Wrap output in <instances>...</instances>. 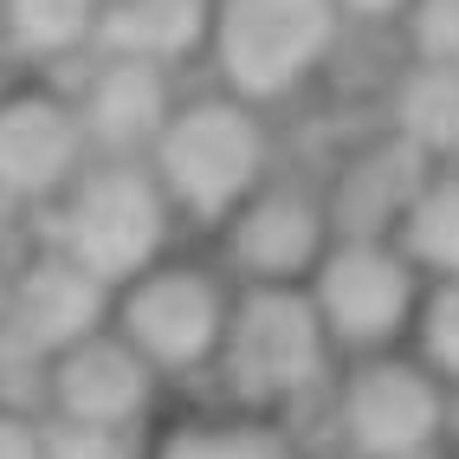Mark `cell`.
Returning a JSON list of instances; mask_svg holds the SVG:
<instances>
[{
	"mask_svg": "<svg viewBox=\"0 0 459 459\" xmlns=\"http://www.w3.org/2000/svg\"><path fill=\"white\" fill-rule=\"evenodd\" d=\"M408 350L459 394V279H427L414 330H408Z\"/></svg>",
	"mask_w": 459,
	"mask_h": 459,
	"instance_id": "cell-19",
	"label": "cell"
},
{
	"mask_svg": "<svg viewBox=\"0 0 459 459\" xmlns=\"http://www.w3.org/2000/svg\"><path fill=\"white\" fill-rule=\"evenodd\" d=\"M304 291H311L324 336H330L336 362H343V356H369V350H402L408 330H414L427 279L414 272V259L394 239L336 233L324 247V259L311 265Z\"/></svg>",
	"mask_w": 459,
	"mask_h": 459,
	"instance_id": "cell-7",
	"label": "cell"
},
{
	"mask_svg": "<svg viewBox=\"0 0 459 459\" xmlns=\"http://www.w3.org/2000/svg\"><path fill=\"white\" fill-rule=\"evenodd\" d=\"M149 459H298L285 420H265L247 408H201L149 427Z\"/></svg>",
	"mask_w": 459,
	"mask_h": 459,
	"instance_id": "cell-17",
	"label": "cell"
},
{
	"mask_svg": "<svg viewBox=\"0 0 459 459\" xmlns=\"http://www.w3.org/2000/svg\"><path fill=\"white\" fill-rule=\"evenodd\" d=\"M207 13L213 0H104L91 52H136L181 72L207 46Z\"/></svg>",
	"mask_w": 459,
	"mask_h": 459,
	"instance_id": "cell-15",
	"label": "cell"
},
{
	"mask_svg": "<svg viewBox=\"0 0 459 459\" xmlns=\"http://www.w3.org/2000/svg\"><path fill=\"white\" fill-rule=\"evenodd\" d=\"M324 402H330V434L350 459H402L446 446L453 434V388L408 343L343 356Z\"/></svg>",
	"mask_w": 459,
	"mask_h": 459,
	"instance_id": "cell-6",
	"label": "cell"
},
{
	"mask_svg": "<svg viewBox=\"0 0 459 459\" xmlns=\"http://www.w3.org/2000/svg\"><path fill=\"white\" fill-rule=\"evenodd\" d=\"M84 162H91L84 124L72 110V91L52 72L0 84V207L46 213Z\"/></svg>",
	"mask_w": 459,
	"mask_h": 459,
	"instance_id": "cell-9",
	"label": "cell"
},
{
	"mask_svg": "<svg viewBox=\"0 0 459 459\" xmlns=\"http://www.w3.org/2000/svg\"><path fill=\"white\" fill-rule=\"evenodd\" d=\"M336 239L324 188L311 175L272 169L221 227L207 233V253L221 259L233 285H304L324 247Z\"/></svg>",
	"mask_w": 459,
	"mask_h": 459,
	"instance_id": "cell-8",
	"label": "cell"
},
{
	"mask_svg": "<svg viewBox=\"0 0 459 459\" xmlns=\"http://www.w3.org/2000/svg\"><path fill=\"white\" fill-rule=\"evenodd\" d=\"M143 162L156 175V188L169 195L181 233H213L279 169L272 162V117L265 104H247L221 84L181 91L169 124L143 149Z\"/></svg>",
	"mask_w": 459,
	"mask_h": 459,
	"instance_id": "cell-1",
	"label": "cell"
},
{
	"mask_svg": "<svg viewBox=\"0 0 459 459\" xmlns=\"http://www.w3.org/2000/svg\"><path fill=\"white\" fill-rule=\"evenodd\" d=\"M233 311V279L213 253L169 247L110 291L104 324L156 369L162 382H195L221 356V330Z\"/></svg>",
	"mask_w": 459,
	"mask_h": 459,
	"instance_id": "cell-4",
	"label": "cell"
},
{
	"mask_svg": "<svg viewBox=\"0 0 459 459\" xmlns=\"http://www.w3.org/2000/svg\"><path fill=\"white\" fill-rule=\"evenodd\" d=\"M402 33L414 58H446L459 65V0H408Z\"/></svg>",
	"mask_w": 459,
	"mask_h": 459,
	"instance_id": "cell-21",
	"label": "cell"
},
{
	"mask_svg": "<svg viewBox=\"0 0 459 459\" xmlns=\"http://www.w3.org/2000/svg\"><path fill=\"white\" fill-rule=\"evenodd\" d=\"M162 376L117 336L110 324L58 343L39 356V414L46 420H84V427H156Z\"/></svg>",
	"mask_w": 459,
	"mask_h": 459,
	"instance_id": "cell-10",
	"label": "cell"
},
{
	"mask_svg": "<svg viewBox=\"0 0 459 459\" xmlns=\"http://www.w3.org/2000/svg\"><path fill=\"white\" fill-rule=\"evenodd\" d=\"M227 408H247L265 420H285L291 408L317 402L336 376V350L304 285H233V311L213 356Z\"/></svg>",
	"mask_w": 459,
	"mask_h": 459,
	"instance_id": "cell-2",
	"label": "cell"
},
{
	"mask_svg": "<svg viewBox=\"0 0 459 459\" xmlns=\"http://www.w3.org/2000/svg\"><path fill=\"white\" fill-rule=\"evenodd\" d=\"M336 13L343 26H402L408 0H336Z\"/></svg>",
	"mask_w": 459,
	"mask_h": 459,
	"instance_id": "cell-23",
	"label": "cell"
},
{
	"mask_svg": "<svg viewBox=\"0 0 459 459\" xmlns=\"http://www.w3.org/2000/svg\"><path fill=\"white\" fill-rule=\"evenodd\" d=\"M427 169L434 162H427L420 149H408L394 130H376V136L350 143L343 156L330 162V175H317L330 227L336 233H362V239H394V227H402L408 201L420 195Z\"/></svg>",
	"mask_w": 459,
	"mask_h": 459,
	"instance_id": "cell-12",
	"label": "cell"
},
{
	"mask_svg": "<svg viewBox=\"0 0 459 459\" xmlns=\"http://www.w3.org/2000/svg\"><path fill=\"white\" fill-rule=\"evenodd\" d=\"M65 91H72V110L84 124L91 156H143L188 84H181V72L162 65V58L84 52L78 58V78Z\"/></svg>",
	"mask_w": 459,
	"mask_h": 459,
	"instance_id": "cell-11",
	"label": "cell"
},
{
	"mask_svg": "<svg viewBox=\"0 0 459 459\" xmlns=\"http://www.w3.org/2000/svg\"><path fill=\"white\" fill-rule=\"evenodd\" d=\"M104 0H0V52L26 72H58L98 46Z\"/></svg>",
	"mask_w": 459,
	"mask_h": 459,
	"instance_id": "cell-16",
	"label": "cell"
},
{
	"mask_svg": "<svg viewBox=\"0 0 459 459\" xmlns=\"http://www.w3.org/2000/svg\"><path fill=\"white\" fill-rule=\"evenodd\" d=\"M394 247L414 259L420 279H459V162H434L408 201Z\"/></svg>",
	"mask_w": 459,
	"mask_h": 459,
	"instance_id": "cell-18",
	"label": "cell"
},
{
	"mask_svg": "<svg viewBox=\"0 0 459 459\" xmlns=\"http://www.w3.org/2000/svg\"><path fill=\"white\" fill-rule=\"evenodd\" d=\"M382 130H394L427 162H459V65L446 58H402L382 98Z\"/></svg>",
	"mask_w": 459,
	"mask_h": 459,
	"instance_id": "cell-14",
	"label": "cell"
},
{
	"mask_svg": "<svg viewBox=\"0 0 459 459\" xmlns=\"http://www.w3.org/2000/svg\"><path fill=\"white\" fill-rule=\"evenodd\" d=\"M46 459H149V427L46 420Z\"/></svg>",
	"mask_w": 459,
	"mask_h": 459,
	"instance_id": "cell-20",
	"label": "cell"
},
{
	"mask_svg": "<svg viewBox=\"0 0 459 459\" xmlns=\"http://www.w3.org/2000/svg\"><path fill=\"white\" fill-rule=\"evenodd\" d=\"M39 247L117 291L130 272L181 247V221L143 156H91L65 181V195L39 213Z\"/></svg>",
	"mask_w": 459,
	"mask_h": 459,
	"instance_id": "cell-3",
	"label": "cell"
},
{
	"mask_svg": "<svg viewBox=\"0 0 459 459\" xmlns=\"http://www.w3.org/2000/svg\"><path fill=\"white\" fill-rule=\"evenodd\" d=\"M104 311H110V291L91 272H78L72 259H58L52 247H33V259L7 285V324L33 356H52L58 343L98 330Z\"/></svg>",
	"mask_w": 459,
	"mask_h": 459,
	"instance_id": "cell-13",
	"label": "cell"
},
{
	"mask_svg": "<svg viewBox=\"0 0 459 459\" xmlns=\"http://www.w3.org/2000/svg\"><path fill=\"white\" fill-rule=\"evenodd\" d=\"M336 39H343L336 0H213L201 58L221 91L272 110L330 65Z\"/></svg>",
	"mask_w": 459,
	"mask_h": 459,
	"instance_id": "cell-5",
	"label": "cell"
},
{
	"mask_svg": "<svg viewBox=\"0 0 459 459\" xmlns=\"http://www.w3.org/2000/svg\"><path fill=\"white\" fill-rule=\"evenodd\" d=\"M402 459H459L453 446H427V453H402Z\"/></svg>",
	"mask_w": 459,
	"mask_h": 459,
	"instance_id": "cell-24",
	"label": "cell"
},
{
	"mask_svg": "<svg viewBox=\"0 0 459 459\" xmlns=\"http://www.w3.org/2000/svg\"><path fill=\"white\" fill-rule=\"evenodd\" d=\"M0 459H46V414L0 402Z\"/></svg>",
	"mask_w": 459,
	"mask_h": 459,
	"instance_id": "cell-22",
	"label": "cell"
}]
</instances>
